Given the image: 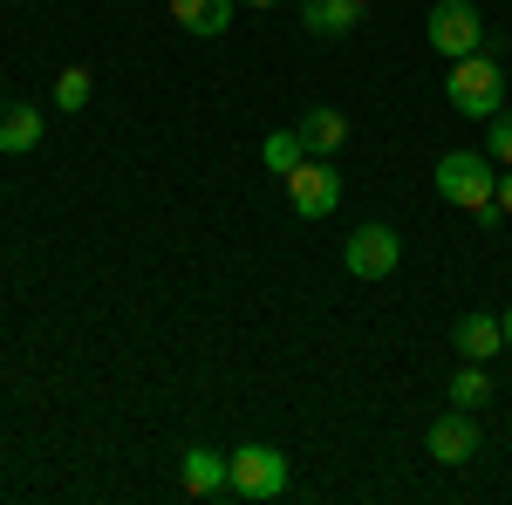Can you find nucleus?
Wrapping results in <instances>:
<instances>
[{
    "instance_id": "0eeeda50",
    "label": "nucleus",
    "mask_w": 512,
    "mask_h": 505,
    "mask_svg": "<svg viewBox=\"0 0 512 505\" xmlns=\"http://www.w3.org/2000/svg\"><path fill=\"white\" fill-rule=\"evenodd\" d=\"M424 451H431L437 465H472V458H478V424H472V410H444V417L424 430Z\"/></svg>"
},
{
    "instance_id": "7ed1b4c3",
    "label": "nucleus",
    "mask_w": 512,
    "mask_h": 505,
    "mask_svg": "<svg viewBox=\"0 0 512 505\" xmlns=\"http://www.w3.org/2000/svg\"><path fill=\"white\" fill-rule=\"evenodd\" d=\"M280 185H287L294 219H328V212L342 205V171H335V157H301Z\"/></svg>"
},
{
    "instance_id": "f3484780",
    "label": "nucleus",
    "mask_w": 512,
    "mask_h": 505,
    "mask_svg": "<svg viewBox=\"0 0 512 505\" xmlns=\"http://www.w3.org/2000/svg\"><path fill=\"white\" fill-rule=\"evenodd\" d=\"M485 157H492V164H512V117L506 110H499L492 130H485Z\"/></svg>"
},
{
    "instance_id": "20e7f679",
    "label": "nucleus",
    "mask_w": 512,
    "mask_h": 505,
    "mask_svg": "<svg viewBox=\"0 0 512 505\" xmlns=\"http://www.w3.org/2000/svg\"><path fill=\"white\" fill-rule=\"evenodd\" d=\"M424 35H431V48L444 62H458V55H478V48H485V21H478L472 0H437Z\"/></svg>"
},
{
    "instance_id": "aec40b11",
    "label": "nucleus",
    "mask_w": 512,
    "mask_h": 505,
    "mask_svg": "<svg viewBox=\"0 0 512 505\" xmlns=\"http://www.w3.org/2000/svg\"><path fill=\"white\" fill-rule=\"evenodd\" d=\"M246 7H280V0H246Z\"/></svg>"
},
{
    "instance_id": "4468645a",
    "label": "nucleus",
    "mask_w": 512,
    "mask_h": 505,
    "mask_svg": "<svg viewBox=\"0 0 512 505\" xmlns=\"http://www.w3.org/2000/svg\"><path fill=\"white\" fill-rule=\"evenodd\" d=\"M308 157V144H301V130H267V144H260V164L274 171V178H287L294 164Z\"/></svg>"
},
{
    "instance_id": "9b49d317",
    "label": "nucleus",
    "mask_w": 512,
    "mask_h": 505,
    "mask_svg": "<svg viewBox=\"0 0 512 505\" xmlns=\"http://www.w3.org/2000/svg\"><path fill=\"white\" fill-rule=\"evenodd\" d=\"M294 130H301L308 157H335L342 144H349V117H342V110H308V117L294 123Z\"/></svg>"
},
{
    "instance_id": "412c9836",
    "label": "nucleus",
    "mask_w": 512,
    "mask_h": 505,
    "mask_svg": "<svg viewBox=\"0 0 512 505\" xmlns=\"http://www.w3.org/2000/svg\"><path fill=\"white\" fill-rule=\"evenodd\" d=\"M362 7H369V0H362Z\"/></svg>"
},
{
    "instance_id": "423d86ee",
    "label": "nucleus",
    "mask_w": 512,
    "mask_h": 505,
    "mask_svg": "<svg viewBox=\"0 0 512 505\" xmlns=\"http://www.w3.org/2000/svg\"><path fill=\"white\" fill-rule=\"evenodd\" d=\"M396 260H403V233H390V226H355L342 246V267L355 280H390Z\"/></svg>"
},
{
    "instance_id": "2eb2a0df",
    "label": "nucleus",
    "mask_w": 512,
    "mask_h": 505,
    "mask_svg": "<svg viewBox=\"0 0 512 505\" xmlns=\"http://www.w3.org/2000/svg\"><path fill=\"white\" fill-rule=\"evenodd\" d=\"M485 396H492L485 362H458V376H451V403H458V410H472V403H485Z\"/></svg>"
},
{
    "instance_id": "f257e3e1",
    "label": "nucleus",
    "mask_w": 512,
    "mask_h": 505,
    "mask_svg": "<svg viewBox=\"0 0 512 505\" xmlns=\"http://www.w3.org/2000/svg\"><path fill=\"white\" fill-rule=\"evenodd\" d=\"M444 96H451V110L458 117H478V123H492L499 110H506V69L478 48V55H458L451 62V76H444Z\"/></svg>"
},
{
    "instance_id": "dca6fc26",
    "label": "nucleus",
    "mask_w": 512,
    "mask_h": 505,
    "mask_svg": "<svg viewBox=\"0 0 512 505\" xmlns=\"http://www.w3.org/2000/svg\"><path fill=\"white\" fill-rule=\"evenodd\" d=\"M82 103H89V69H62V76H55V110L76 117Z\"/></svg>"
},
{
    "instance_id": "39448f33",
    "label": "nucleus",
    "mask_w": 512,
    "mask_h": 505,
    "mask_svg": "<svg viewBox=\"0 0 512 505\" xmlns=\"http://www.w3.org/2000/svg\"><path fill=\"white\" fill-rule=\"evenodd\" d=\"M226 465H233V499H280L287 492V458L274 444H239Z\"/></svg>"
},
{
    "instance_id": "9d476101",
    "label": "nucleus",
    "mask_w": 512,
    "mask_h": 505,
    "mask_svg": "<svg viewBox=\"0 0 512 505\" xmlns=\"http://www.w3.org/2000/svg\"><path fill=\"white\" fill-rule=\"evenodd\" d=\"M171 21H178L185 35L212 41V35H226V28H233V0H171Z\"/></svg>"
},
{
    "instance_id": "1a4fd4ad",
    "label": "nucleus",
    "mask_w": 512,
    "mask_h": 505,
    "mask_svg": "<svg viewBox=\"0 0 512 505\" xmlns=\"http://www.w3.org/2000/svg\"><path fill=\"white\" fill-rule=\"evenodd\" d=\"M506 349V321H499V314H465V321H458V355H465V362H492V355Z\"/></svg>"
},
{
    "instance_id": "a211bd4d",
    "label": "nucleus",
    "mask_w": 512,
    "mask_h": 505,
    "mask_svg": "<svg viewBox=\"0 0 512 505\" xmlns=\"http://www.w3.org/2000/svg\"><path fill=\"white\" fill-rule=\"evenodd\" d=\"M492 205H499V212L512 219V164H506V178H499V192H492Z\"/></svg>"
},
{
    "instance_id": "6e6552de",
    "label": "nucleus",
    "mask_w": 512,
    "mask_h": 505,
    "mask_svg": "<svg viewBox=\"0 0 512 505\" xmlns=\"http://www.w3.org/2000/svg\"><path fill=\"white\" fill-rule=\"evenodd\" d=\"M185 492H192V499H226V492H233V465H226V451L192 444V451H185Z\"/></svg>"
},
{
    "instance_id": "f8f14e48",
    "label": "nucleus",
    "mask_w": 512,
    "mask_h": 505,
    "mask_svg": "<svg viewBox=\"0 0 512 505\" xmlns=\"http://www.w3.org/2000/svg\"><path fill=\"white\" fill-rule=\"evenodd\" d=\"M355 14H362V0H301V21H308V35H321V41L349 35Z\"/></svg>"
},
{
    "instance_id": "f03ea898",
    "label": "nucleus",
    "mask_w": 512,
    "mask_h": 505,
    "mask_svg": "<svg viewBox=\"0 0 512 505\" xmlns=\"http://www.w3.org/2000/svg\"><path fill=\"white\" fill-rule=\"evenodd\" d=\"M431 185L444 205H458V212H478V205H492L499 192V171H492V157L485 151H444L431 171Z\"/></svg>"
},
{
    "instance_id": "ddd939ff",
    "label": "nucleus",
    "mask_w": 512,
    "mask_h": 505,
    "mask_svg": "<svg viewBox=\"0 0 512 505\" xmlns=\"http://www.w3.org/2000/svg\"><path fill=\"white\" fill-rule=\"evenodd\" d=\"M35 144H41V110H35V103H14V110H0V151L21 157V151H35Z\"/></svg>"
},
{
    "instance_id": "6ab92c4d",
    "label": "nucleus",
    "mask_w": 512,
    "mask_h": 505,
    "mask_svg": "<svg viewBox=\"0 0 512 505\" xmlns=\"http://www.w3.org/2000/svg\"><path fill=\"white\" fill-rule=\"evenodd\" d=\"M499 321H506V349H512V308H506V314H499Z\"/></svg>"
}]
</instances>
